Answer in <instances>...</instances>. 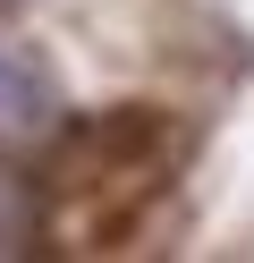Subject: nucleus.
<instances>
[{
    "label": "nucleus",
    "instance_id": "1",
    "mask_svg": "<svg viewBox=\"0 0 254 263\" xmlns=\"http://www.w3.org/2000/svg\"><path fill=\"white\" fill-rule=\"evenodd\" d=\"M43 119H51L43 77H34L26 60H9V51H0V144H9V136H34Z\"/></svg>",
    "mask_w": 254,
    "mask_h": 263
}]
</instances>
